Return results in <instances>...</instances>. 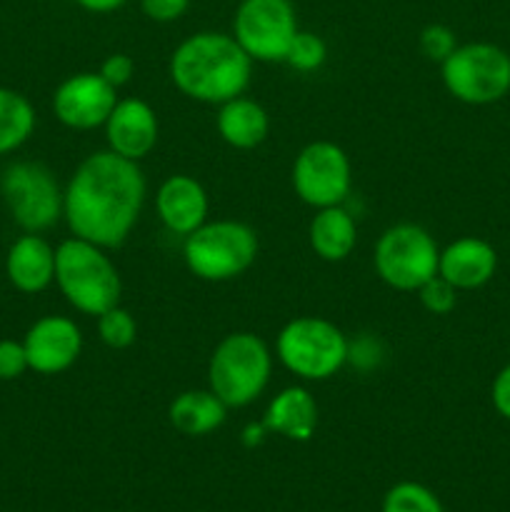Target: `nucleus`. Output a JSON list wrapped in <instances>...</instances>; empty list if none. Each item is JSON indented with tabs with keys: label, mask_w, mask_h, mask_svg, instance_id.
<instances>
[{
	"label": "nucleus",
	"mask_w": 510,
	"mask_h": 512,
	"mask_svg": "<svg viewBox=\"0 0 510 512\" xmlns=\"http://www.w3.org/2000/svg\"><path fill=\"white\" fill-rule=\"evenodd\" d=\"M148 183L135 160L113 150L90 153L63 188V218L75 238L120 248L138 225Z\"/></svg>",
	"instance_id": "f257e3e1"
},
{
	"label": "nucleus",
	"mask_w": 510,
	"mask_h": 512,
	"mask_svg": "<svg viewBox=\"0 0 510 512\" xmlns=\"http://www.w3.org/2000/svg\"><path fill=\"white\" fill-rule=\"evenodd\" d=\"M168 73L185 98L223 105L245 95L253 78V60L230 33L200 30L173 50Z\"/></svg>",
	"instance_id": "f03ea898"
},
{
	"label": "nucleus",
	"mask_w": 510,
	"mask_h": 512,
	"mask_svg": "<svg viewBox=\"0 0 510 512\" xmlns=\"http://www.w3.org/2000/svg\"><path fill=\"white\" fill-rule=\"evenodd\" d=\"M55 285L70 308L93 318L120 305L123 295V280L105 248L75 235L55 248Z\"/></svg>",
	"instance_id": "7ed1b4c3"
},
{
	"label": "nucleus",
	"mask_w": 510,
	"mask_h": 512,
	"mask_svg": "<svg viewBox=\"0 0 510 512\" xmlns=\"http://www.w3.org/2000/svg\"><path fill=\"white\" fill-rule=\"evenodd\" d=\"M273 375V353L260 335L238 330L220 340L208 360V388L228 408H245L265 393Z\"/></svg>",
	"instance_id": "20e7f679"
},
{
	"label": "nucleus",
	"mask_w": 510,
	"mask_h": 512,
	"mask_svg": "<svg viewBox=\"0 0 510 512\" xmlns=\"http://www.w3.org/2000/svg\"><path fill=\"white\" fill-rule=\"evenodd\" d=\"M350 343L343 330L328 318L298 315L280 328L275 358L285 370L305 383L335 378L348 363Z\"/></svg>",
	"instance_id": "39448f33"
},
{
	"label": "nucleus",
	"mask_w": 510,
	"mask_h": 512,
	"mask_svg": "<svg viewBox=\"0 0 510 512\" xmlns=\"http://www.w3.org/2000/svg\"><path fill=\"white\" fill-rule=\"evenodd\" d=\"M258 235L240 220H205L185 235L183 260L190 275L205 283H228L240 278L258 260Z\"/></svg>",
	"instance_id": "423d86ee"
},
{
	"label": "nucleus",
	"mask_w": 510,
	"mask_h": 512,
	"mask_svg": "<svg viewBox=\"0 0 510 512\" xmlns=\"http://www.w3.org/2000/svg\"><path fill=\"white\" fill-rule=\"evenodd\" d=\"M445 90L465 105H493L510 93V55L495 43L458 45L440 63Z\"/></svg>",
	"instance_id": "0eeeda50"
},
{
	"label": "nucleus",
	"mask_w": 510,
	"mask_h": 512,
	"mask_svg": "<svg viewBox=\"0 0 510 512\" xmlns=\"http://www.w3.org/2000/svg\"><path fill=\"white\" fill-rule=\"evenodd\" d=\"M438 260L435 238L415 223L390 225L373 248L375 275L400 293H418L420 285L438 275Z\"/></svg>",
	"instance_id": "6e6552de"
},
{
	"label": "nucleus",
	"mask_w": 510,
	"mask_h": 512,
	"mask_svg": "<svg viewBox=\"0 0 510 512\" xmlns=\"http://www.w3.org/2000/svg\"><path fill=\"white\" fill-rule=\"evenodd\" d=\"M0 195L23 233H45L63 218V188L53 170L35 160H18L3 170Z\"/></svg>",
	"instance_id": "1a4fd4ad"
},
{
	"label": "nucleus",
	"mask_w": 510,
	"mask_h": 512,
	"mask_svg": "<svg viewBox=\"0 0 510 512\" xmlns=\"http://www.w3.org/2000/svg\"><path fill=\"white\" fill-rule=\"evenodd\" d=\"M298 30L290 0H240L230 35L253 63H283Z\"/></svg>",
	"instance_id": "9d476101"
},
{
	"label": "nucleus",
	"mask_w": 510,
	"mask_h": 512,
	"mask_svg": "<svg viewBox=\"0 0 510 512\" xmlns=\"http://www.w3.org/2000/svg\"><path fill=\"white\" fill-rule=\"evenodd\" d=\"M290 180L295 195L310 208L343 205L353 188V165L348 153L333 140H315L295 155Z\"/></svg>",
	"instance_id": "9b49d317"
},
{
	"label": "nucleus",
	"mask_w": 510,
	"mask_h": 512,
	"mask_svg": "<svg viewBox=\"0 0 510 512\" xmlns=\"http://www.w3.org/2000/svg\"><path fill=\"white\" fill-rule=\"evenodd\" d=\"M118 90L100 73H75L53 93V115L70 130L103 128L118 103Z\"/></svg>",
	"instance_id": "f8f14e48"
},
{
	"label": "nucleus",
	"mask_w": 510,
	"mask_h": 512,
	"mask_svg": "<svg viewBox=\"0 0 510 512\" xmlns=\"http://www.w3.org/2000/svg\"><path fill=\"white\" fill-rule=\"evenodd\" d=\"M23 348L33 373L60 375L78 363L83 353V330L68 315H43L28 328Z\"/></svg>",
	"instance_id": "ddd939ff"
},
{
	"label": "nucleus",
	"mask_w": 510,
	"mask_h": 512,
	"mask_svg": "<svg viewBox=\"0 0 510 512\" xmlns=\"http://www.w3.org/2000/svg\"><path fill=\"white\" fill-rule=\"evenodd\" d=\"M103 128L108 150L128 160H135V163L148 158L155 145H158V115L140 98L118 100Z\"/></svg>",
	"instance_id": "4468645a"
},
{
	"label": "nucleus",
	"mask_w": 510,
	"mask_h": 512,
	"mask_svg": "<svg viewBox=\"0 0 510 512\" xmlns=\"http://www.w3.org/2000/svg\"><path fill=\"white\" fill-rule=\"evenodd\" d=\"M210 200L203 183L188 173H175L160 183L155 193V213L165 230L173 235H190L208 220Z\"/></svg>",
	"instance_id": "2eb2a0df"
},
{
	"label": "nucleus",
	"mask_w": 510,
	"mask_h": 512,
	"mask_svg": "<svg viewBox=\"0 0 510 512\" xmlns=\"http://www.w3.org/2000/svg\"><path fill=\"white\" fill-rule=\"evenodd\" d=\"M498 253L493 245L475 235L453 240L440 250L438 275L458 290H478L493 280Z\"/></svg>",
	"instance_id": "dca6fc26"
},
{
	"label": "nucleus",
	"mask_w": 510,
	"mask_h": 512,
	"mask_svg": "<svg viewBox=\"0 0 510 512\" xmlns=\"http://www.w3.org/2000/svg\"><path fill=\"white\" fill-rule=\"evenodd\" d=\"M3 270L18 293H43L55 283V248L40 233H23L5 253Z\"/></svg>",
	"instance_id": "f3484780"
},
{
	"label": "nucleus",
	"mask_w": 510,
	"mask_h": 512,
	"mask_svg": "<svg viewBox=\"0 0 510 512\" xmlns=\"http://www.w3.org/2000/svg\"><path fill=\"white\" fill-rule=\"evenodd\" d=\"M263 425L268 433L285 440L305 443L318 430V403L315 395L303 385H288L273 395L263 413Z\"/></svg>",
	"instance_id": "a211bd4d"
},
{
	"label": "nucleus",
	"mask_w": 510,
	"mask_h": 512,
	"mask_svg": "<svg viewBox=\"0 0 510 512\" xmlns=\"http://www.w3.org/2000/svg\"><path fill=\"white\" fill-rule=\"evenodd\" d=\"M215 128H218L223 143H228L230 148L253 150L263 145L265 138H268L270 115L258 100L238 95V98L218 105Z\"/></svg>",
	"instance_id": "6ab92c4d"
},
{
	"label": "nucleus",
	"mask_w": 510,
	"mask_h": 512,
	"mask_svg": "<svg viewBox=\"0 0 510 512\" xmlns=\"http://www.w3.org/2000/svg\"><path fill=\"white\" fill-rule=\"evenodd\" d=\"M313 253L325 263H343L358 245V223L345 205L315 210L308 228Z\"/></svg>",
	"instance_id": "aec40b11"
},
{
	"label": "nucleus",
	"mask_w": 510,
	"mask_h": 512,
	"mask_svg": "<svg viewBox=\"0 0 510 512\" xmlns=\"http://www.w3.org/2000/svg\"><path fill=\"white\" fill-rule=\"evenodd\" d=\"M228 405L213 390H183L168 405V420L180 435L205 438L223 428L228 418Z\"/></svg>",
	"instance_id": "412c9836"
},
{
	"label": "nucleus",
	"mask_w": 510,
	"mask_h": 512,
	"mask_svg": "<svg viewBox=\"0 0 510 512\" xmlns=\"http://www.w3.org/2000/svg\"><path fill=\"white\" fill-rule=\"evenodd\" d=\"M35 108L20 90L0 85V155L23 148L35 133Z\"/></svg>",
	"instance_id": "4be33fe9"
},
{
	"label": "nucleus",
	"mask_w": 510,
	"mask_h": 512,
	"mask_svg": "<svg viewBox=\"0 0 510 512\" xmlns=\"http://www.w3.org/2000/svg\"><path fill=\"white\" fill-rule=\"evenodd\" d=\"M380 512H445V508L433 490L413 480H403L385 493Z\"/></svg>",
	"instance_id": "5701e85b"
},
{
	"label": "nucleus",
	"mask_w": 510,
	"mask_h": 512,
	"mask_svg": "<svg viewBox=\"0 0 510 512\" xmlns=\"http://www.w3.org/2000/svg\"><path fill=\"white\" fill-rule=\"evenodd\" d=\"M98 338L110 350H125L135 343L138 338V323H135L133 313L120 305H113L110 310L98 315Z\"/></svg>",
	"instance_id": "b1692460"
},
{
	"label": "nucleus",
	"mask_w": 510,
	"mask_h": 512,
	"mask_svg": "<svg viewBox=\"0 0 510 512\" xmlns=\"http://www.w3.org/2000/svg\"><path fill=\"white\" fill-rule=\"evenodd\" d=\"M325 60H328L325 40L320 35L310 33V30H298L283 63H288L298 73H315V70L323 68Z\"/></svg>",
	"instance_id": "393cba45"
},
{
	"label": "nucleus",
	"mask_w": 510,
	"mask_h": 512,
	"mask_svg": "<svg viewBox=\"0 0 510 512\" xmlns=\"http://www.w3.org/2000/svg\"><path fill=\"white\" fill-rule=\"evenodd\" d=\"M458 288L448 283L440 275H433L428 283H423L418 288V300L430 315H450L458 305Z\"/></svg>",
	"instance_id": "a878e982"
},
{
	"label": "nucleus",
	"mask_w": 510,
	"mask_h": 512,
	"mask_svg": "<svg viewBox=\"0 0 510 512\" xmlns=\"http://www.w3.org/2000/svg\"><path fill=\"white\" fill-rule=\"evenodd\" d=\"M418 45H420V53H423L425 58L433 60V63H443V60L448 58L460 43L458 38H455L453 28H448V25L443 23H430L420 30Z\"/></svg>",
	"instance_id": "bb28decb"
},
{
	"label": "nucleus",
	"mask_w": 510,
	"mask_h": 512,
	"mask_svg": "<svg viewBox=\"0 0 510 512\" xmlns=\"http://www.w3.org/2000/svg\"><path fill=\"white\" fill-rule=\"evenodd\" d=\"M25 370H30V365L23 348V340H0V383L18 380L20 375H25Z\"/></svg>",
	"instance_id": "cd10ccee"
},
{
	"label": "nucleus",
	"mask_w": 510,
	"mask_h": 512,
	"mask_svg": "<svg viewBox=\"0 0 510 512\" xmlns=\"http://www.w3.org/2000/svg\"><path fill=\"white\" fill-rule=\"evenodd\" d=\"M100 75H103L105 80H108L110 85H113L115 90L123 88V85H128L130 80H133V73H135V60L130 58V55L125 53H113L108 55V58L100 63Z\"/></svg>",
	"instance_id": "c85d7f7f"
},
{
	"label": "nucleus",
	"mask_w": 510,
	"mask_h": 512,
	"mask_svg": "<svg viewBox=\"0 0 510 512\" xmlns=\"http://www.w3.org/2000/svg\"><path fill=\"white\" fill-rule=\"evenodd\" d=\"M145 18L155 23H175L190 8V0H138Z\"/></svg>",
	"instance_id": "c756f323"
},
{
	"label": "nucleus",
	"mask_w": 510,
	"mask_h": 512,
	"mask_svg": "<svg viewBox=\"0 0 510 512\" xmlns=\"http://www.w3.org/2000/svg\"><path fill=\"white\" fill-rule=\"evenodd\" d=\"M490 400H493V408L500 418L510 420V363L505 368L498 370V375L493 378L490 385Z\"/></svg>",
	"instance_id": "7c9ffc66"
},
{
	"label": "nucleus",
	"mask_w": 510,
	"mask_h": 512,
	"mask_svg": "<svg viewBox=\"0 0 510 512\" xmlns=\"http://www.w3.org/2000/svg\"><path fill=\"white\" fill-rule=\"evenodd\" d=\"M78 8L88 10V13H95V15H105V13H115V10L123 8L128 0H73Z\"/></svg>",
	"instance_id": "2f4dec72"
},
{
	"label": "nucleus",
	"mask_w": 510,
	"mask_h": 512,
	"mask_svg": "<svg viewBox=\"0 0 510 512\" xmlns=\"http://www.w3.org/2000/svg\"><path fill=\"white\" fill-rule=\"evenodd\" d=\"M265 435H268V428L263 425V420H260V423H250L248 428L243 430V443L248 445V448H255V445L263 443Z\"/></svg>",
	"instance_id": "473e14b6"
},
{
	"label": "nucleus",
	"mask_w": 510,
	"mask_h": 512,
	"mask_svg": "<svg viewBox=\"0 0 510 512\" xmlns=\"http://www.w3.org/2000/svg\"><path fill=\"white\" fill-rule=\"evenodd\" d=\"M0 275H3V258H0Z\"/></svg>",
	"instance_id": "72a5a7b5"
}]
</instances>
